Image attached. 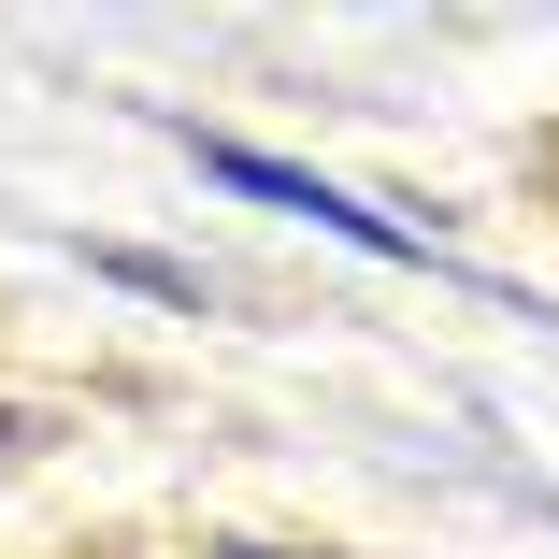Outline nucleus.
I'll list each match as a JSON object with an SVG mask.
<instances>
[{"label": "nucleus", "instance_id": "f257e3e1", "mask_svg": "<svg viewBox=\"0 0 559 559\" xmlns=\"http://www.w3.org/2000/svg\"><path fill=\"white\" fill-rule=\"evenodd\" d=\"M201 173L215 187H245V201H273V215H301V230H330V245H359V259H430L416 230H402V215H373V201H345V187H316L301 158H259V144H201Z\"/></svg>", "mask_w": 559, "mask_h": 559}]
</instances>
